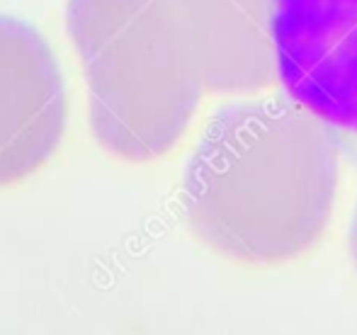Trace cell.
<instances>
[{
    "label": "cell",
    "mask_w": 357,
    "mask_h": 335,
    "mask_svg": "<svg viewBox=\"0 0 357 335\" xmlns=\"http://www.w3.org/2000/svg\"><path fill=\"white\" fill-rule=\"evenodd\" d=\"M63 129L66 88L56 56L34 27L0 15V187L47 166Z\"/></svg>",
    "instance_id": "277c9868"
},
{
    "label": "cell",
    "mask_w": 357,
    "mask_h": 335,
    "mask_svg": "<svg viewBox=\"0 0 357 335\" xmlns=\"http://www.w3.org/2000/svg\"><path fill=\"white\" fill-rule=\"evenodd\" d=\"M183 27L207 93L258 95L278 83L273 0H165Z\"/></svg>",
    "instance_id": "5b68a950"
},
{
    "label": "cell",
    "mask_w": 357,
    "mask_h": 335,
    "mask_svg": "<svg viewBox=\"0 0 357 335\" xmlns=\"http://www.w3.org/2000/svg\"><path fill=\"white\" fill-rule=\"evenodd\" d=\"M273 44L287 98L357 134V0H273Z\"/></svg>",
    "instance_id": "3957f363"
},
{
    "label": "cell",
    "mask_w": 357,
    "mask_h": 335,
    "mask_svg": "<svg viewBox=\"0 0 357 335\" xmlns=\"http://www.w3.org/2000/svg\"><path fill=\"white\" fill-rule=\"evenodd\" d=\"M66 32L80 56L100 146L127 163L165 156L207 90L165 0H68Z\"/></svg>",
    "instance_id": "7a4b0ae2"
},
{
    "label": "cell",
    "mask_w": 357,
    "mask_h": 335,
    "mask_svg": "<svg viewBox=\"0 0 357 335\" xmlns=\"http://www.w3.org/2000/svg\"><path fill=\"white\" fill-rule=\"evenodd\" d=\"M338 178L335 129L287 95H253L209 119L183 170L180 204L209 251L280 265L324 236Z\"/></svg>",
    "instance_id": "6da1fadb"
},
{
    "label": "cell",
    "mask_w": 357,
    "mask_h": 335,
    "mask_svg": "<svg viewBox=\"0 0 357 335\" xmlns=\"http://www.w3.org/2000/svg\"><path fill=\"white\" fill-rule=\"evenodd\" d=\"M348 251L350 258H353V265L357 267V207L353 212V219H350V228H348Z\"/></svg>",
    "instance_id": "8992f818"
}]
</instances>
